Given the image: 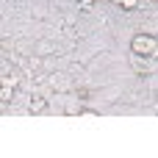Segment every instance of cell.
<instances>
[{
	"mask_svg": "<svg viewBox=\"0 0 158 158\" xmlns=\"http://www.w3.org/2000/svg\"><path fill=\"white\" fill-rule=\"evenodd\" d=\"M131 53H136V56H156L158 53V39L153 33H136L133 39H131Z\"/></svg>",
	"mask_w": 158,
	"mask_h": 158,
	"instance_id": "obj_1",
	"label": "cell"
},
{
	"mask_svg": "<svg viewBox=\"0 0 158 158\" xmlns=\"http://www.w3.org/2000/svg\"><path fill=\"white\" fill-rule=\"evenodd\" d=\"M131 64H133L139 72H147V69H150V61H142V56H136V53L131 56Z\"/></svg>",
	"mask_w": 158,
	"mask_h": 158,
	"instance_id": "obj_2",
	"label": "cell"
},
{
	"mask_svg": "<svg viewBox=\"0 0 158 158\" xmlns=\"http://www.w3.org/2000/svg\"><path fill=\"white\" fill-rule=\"evenodd\" d=\"M53 50H56L53 42H39V44H36V53H39V56H42V53H53Z\"/></svg>",
	"mask_w": 158,
	"mask_h": 158,
	"instance_id": "obj_3",
	"label": "cell"
},
{
	"mask_svg": "<svg viewBox=\"0 0 158 158\" xmlns=\"http://www.w3.org/2000/svg\"><path fill=\"white\" fill-rule=\"evenodd\" d=\"M31 111H44V100L42 97H33L31 100Z\"/></svg>",
	"mask_w": 158,
	"mask_h": 158,
	"instance_id": "obj_4",
	"label": "cell"
},
{
	"mask_svg": "<svg viewBox=\"0 0 158 158\" xmlns=\"http://www.w3.org/2000/svg\"><path fill=\"white\" fill-rule=\"evenodd\" d=\"M136 3H139V0H122V6H125V8H136Z\"/></svg>",
	"mask_w": 158,
	"mask_h": 158,
	"instance_id": "obj_5",
	"label": "cell"
}]
</instances>
